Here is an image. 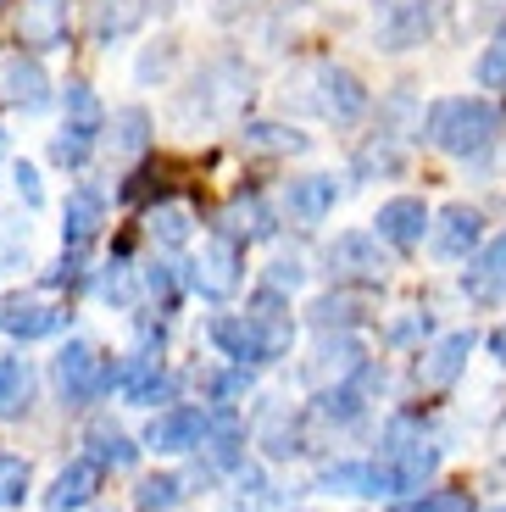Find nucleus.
Returning a JSON list of instances; mask_svg holds the SVG:
<instances>
[{"label":"nucleus","instance_id":"29","mask_svg":"<svg viewBox=\"0 0 506 512\" xmlns=\"http://www.w3.org/2000/svg\"><path fill=\"white\" fill-rule=\"evenodd\" d=\"M145 140H151V117H145L140 106H123V112L112 117V145L123 156H134V151H145Z\"/></svg>","mask_w":506,"mask_h":512},{"label":"nucleus","instance_id":"34","mask_svg":"<svg viewBox=\"0 0 506 512\" xmlns=\"http://www.w3.org/2000/svg\"><path fill=\"white\" fill-rule=\"evenodd\" d=\"M245 145L251 151H301V134L295 128H279V123H256V128H245Z\"/></svg>","mask_w":506,"mask_h":512},{"label":"nucleus","instance_id":"30","mask_svg":"<svg viewBox=\"0 0 506 512\" xmlns=\"http://www.w3.org/2000/svg\"><path fill=\"white\" fill-rule=\"evenodd\" d=\"M184 284H190V273H178V262H151L145 268V295H151L156 307H173L178 295H184Z\"/></svg>","mask_w":506,"mask_h":512},{"label":"nucleus","instance_id":"16","mask_svg":"<svg viewBox=\"0 0 506 512\" xmlns=\"http://www.w3.org/2000/svg\"><path fill=\"white\" fill-rule=\"evenodd\" d=\"M17 39L34 51H56L67 39V0H23L17 12Z\"/></svg>","mask_w":506,"mask_h":512},{"label":"nucleus","instance_id":"19","mask_svg":"<svg viewBox=\"0 0 506 512\" xmlns=\"http://www.w3.org/2000/svg\"><path fill=\"white\" fill-rule=\"evenodd\" d=\"M0 84H6V101L23 106V112H39L45 106V95H51V78H45V67L34 62V56H17V62H6V73H0Z\"/></svg>","mask_w":506,"mask_h":512},{"label":"nucleus","instance_id":"40","mask_svg":"<svg viewBox=\"0 0 506 512\" xmlns=\"http://www.w3.org/2000/svg\"><path fill=\"white\" fill-rule=\"evenodd\" d=\"M490 357H495V362H501V368H506V323H501V329L490 334Z\"/></svg>","mask_w":506,"mask_h":512},{"label":"nucleus","instance_id":"11","mask_svg":"<svg viewBox=\"0 0 506 512\" xmlns=\"http://www.w3.org/2000/svg\"><path fill=\"white\" fill-rule=\"evenodd\" d=\"M101 485H106L101 462H95V457H73L62 474H56V485L45 490V501H51V512H84V507H95Z\"/></svg>","mask_w":506,"mask_h":512},{"label":"nucleus","instance_id":"24","mask_svg":"<svg viewBox=\"0 0 506 512\" xmlns=\"http://www.w3.org/2000/svg\"><path fill=\"white\" fill-rule=\"evenodd\" d=\"M89 446H95L89 457L101 462V468H117V474L140 462V446H134V440H128L117 423H95V429H89Z\"/></svg>","mask_w":506,"mask_h":512},{"label":"nucleus","instance_id":"12","mask_svg":"<svg viewBox=\"0 0 506 512\" xmlns=\"http://www.w3.org/2000/svg\"><path fill=\"white\" fill-rule=\"evenodd\" d=\"M462 290L479 307H506V234H495L468 268H462Z\"/></svg>","mask_w":506,"mask_h":512},{"label":"nucleus","instance_id":"17","mask_svg":"<svg viewBox=\"0 0 506 512\" xmlns=\"http://www.w3.org/2000/svg\"><path fill=\"white\" fill-rule=\"evenodd\" d=\"M101 223H106V201H101V190H73L67 195V206H62V245L67 251H84V245H95V234H101Z\"/></svg>","mask_w":506,"mask_h":512},{"label":"nucleus","instance_id":"23","mask_svg":"<svg viewBox=\"0 0 506 512\" xmlns=\"http://www.w3.org/2000/svg\"><path fill=\"white\" fill-rule=\"evenodd\" d=\"M317 485L329 490V496H379V474H373V462H334L317 474Z\"/></svg>","mask_w":506,"mask_h":512},{"label":"nucleus","instance_id":"8","mask_svg":"<svg viewBox=\"0 0 506 512\" xmlns=\"http://www.w3.org/2000/svg\"><path fill=\"white\" fill-rule=\"evenodd\" d=\"M484 240V218L479 206H445L440 223H429V245L440 262H462V256H473Z\"/></svg>","mask_w":506,"mask_h":512},{"label":"nucleus","instance_id":"43","mask_svg":"<svg viewBox=\"0 0 506 512\" xmlns=\"http://www.w3.org/2000/svg\"><path fill=\"white\" fill-rule=\"evenodd\" d=\"M395 512H406V507H395Z\"/></svg>","mask_w":506,"mask_h":512},{"label":"nucleus","instance_id":"42","mask_svg":"<svg viewBox=\"0 0 506 512\" xmlns=\"http://www.w3.org/2000/svg\"><path fill=\"white\" fill-rule=\"evenodd\" d=\"M490 512H506V507H490Z\"/></svg>","mask_w":506,"mask_h":512},{"label":"nucleus","instance_id":"6","mask_svg":"<svg viewBox=\"0 0 506 512\" xmlns=\"http://www.w3.org/2000/svg\"><path fill=\"white\" fill-rule=\"evenodd\" d=\"M323 262H329V273L340 284H384V273H390L379 240H373V234H362V229L334 234V245L323 251Z\"/></svg>","mask_w":506,"mask_h":512},{"label":"nucleus","instance_id":"4","mask_svg":"<svg viewBox=\"0 0 506 512\" xmlns=\"http://www.w3.org/2000/svg\"><path fill=\"white\" fill-rule=\"evenodd\" d=\"M245 284V240L234 234H212L201 245V256L190 262V290H201L206 301H228V295Z\"/></svg>","mask_w":506,"mask_h":512},{"label":"nucleus","instance_id":"1","mask_svg":"<svg viewBox=\"0 0 506 512\" xmlns=\"http://www.w3.org/2000/svg\"><path fill=\"white\" fill-rule=\"evenodd\" d=\"M206 334H212V346L223 351L228 362H240V368H267V362H284L295 346V318L290 307H284L279 290H256L251 312H217L212 323H206Z\"/></svg>","mask_w":506,"mask_h":512},{"label":"nucleus","instance_id":"10","mask_svg":"<svg viewBox=\"0 0 506 512\" xmlns=\"http://www.w3.org/2000/svg\"><path fill=\"white\" fill-rule=\"evenodd\" d=\"M117 390H123V401H134V407H156V401L173 396V373L162 368V357L134 351V357L117 362Z\"/></svg>","mask_w":506,"mask_h":512},{"label":"nucleus","instance_id":"15","mask_svg":"<svg viewBox=\"0 0 506 512\" xmlns=\"http://www.w3.org/2000/svg\"><path fill=\"white\" fill-rule=\"evenodd\" d=\"M317 106H323V117H334V123H356V117L367 112V84L351 73V67H323L317 73Z\"/></svg>","mask_w":506,"mask_h":512},{"label":"nucleus","instance_id":"33","mask_svg":"<svg viewBox=\"0 0 506 512\" xmlns=\"http://www.w3.org/2000/svg\"><path fill=\"white\" fill-rule=\"evenodd\" d=\"M151 240L156 245H184L190 240V212H184V206H156L151 212Z\"/></svg>","mask_w":506,"mask_h":512},{"label":"nucleus","instance_id":"2","mask_svg":"<svg viewBox=\"0 0 506 512\" xmlns=\"http://www.w3.org/2000/svg\"><path fill=\"white\" fill-rule=\"evenodd\" d=\"M501 134V112L484 95H445L423 117V140L440 145L445 156H484Z\"/></svg>","mask_w":506,"mask_h":512},{"label":"nucleus","instance_id":"31","mask_svg":"<svg viewBox=\"0 0 506 512\" xmlns=\"http://www.w3.org/2000/svg\"><path fill=\"white\" fill-rule=\"evenodd\" d=\"M201 390L217 401V407H234V401L251 390V368H240V362H234V368H217V373H206V379H201Z\"/></svg>","mask_w":506,"mask_h":512},{"label":"nucleus","instance_id":"21","mask_svg":"<svg viewBox=\"0 0 506 512\" xmlns=\"http://www.w3.org/2000/svg\"><path fill=\"white\" fill-rule=\"evenodd\" d=\"M34 407V368L28 357H0V418H23Z\"/></svg>","mask_w":506,"mask_h":512},{"label":"nucleus","instance_id":"22","mask_svg":"<svg viewBox=\"0 0 506 512\" xmlns=\"http://www.w3.org/2000/svg\"><path fill=\"white\" fill-rule=\"evenodd\" d=\"M190 501V479L184 474H145L134 485V507L140 512H178Z\"/></svg>","mask_w":506,"mask_h":512},{"label":"nucleus","instance_id":"26","mask_svg":"<svg viewBox=\"0 0 506 512\" xmlns=\"http://www.w3.org/2000/svg\"><path fill=\"white\" fill-rule=\"evenodd\" d=\"M62 128H73V134H101V101H95V90L89 84H67V123Z\"/></svg>","mask_w":506,"mask_h":512},{"label":"nucleus","instance_id":"27","mask_svg":"<svg viewBox=\"0 0 506 512\" xmlns=\"http://www.w3.org/2000/svg\"><path fill=\"white\" fill-rule=\"evenodd\" d=\"M356 318H362V301H356V295H317V301H312V323L323 334L351 329Z\"/></svg>","mask_w":506,"mask_h":512},{"label":"nucleus","instance_id":"44","mask_svg":"<svg viewBox=\"0 0 506 512\" xmlns=\"http://www.w3.org/2000/svg\"><path fill=\"white\" fill-rule=\"evenodd\" d=\"M0 6H6V0H0Z\"/></svg>","mask_w":506,"mask_h":512},{"label":"nucleus","instance_id":"7","mask_svg":"<svg viewBox=\"0 0 506 512\" xmlns=\"http://www.w3.org/2000/svg\"><path fill=\"white\" fill-rule=\"evenodd\" d=\"M67 312L56 301H39V295H6L0 301V334H12V340H51L62 329Z\"/></svg>","mask_w":506,"mask_h":512},{"label":"nucleus","instance_id":"13","mask_svg":"<svg viewBox=\"0 0 506 512\" xmlns=\"http://www.w3.org/2000/svg\"><path fill=\"white\" fill-rule=\"evenodd\" d=\"M468 357H473V334L468 329L440 334V340L423 351V362H418V384L423 390H451V384L462 379V368H468Z\"/></svg>","mask_w":506,"mask_h":512},{"label":"nucleus","instance_id":"9","mask_svg":"<svg viewBox=\"0 0 506 512\" xmlns=\"http://www.w3.org/2000/svg\"><path fill=\"white\" fill-rule=\"evenodd\" d=\"M384 51H412L429 34V0H373Z\"/></svg>","mask_w":506,"mask_h":512},{"label":"nucleus","instance_id":"39","mask_svg":"<svg viewBox=\"0 0 506 512\" xmlns=\"http://www.w3.org/2000/svg\"><path fill=\"white\" fill-rule=\"evenodd\" d=\"M128 23H134V12H101V39L106 34H123Z\"/></svg>","mask_w":506,"mask_h":512},{"label":"nucleus","instance_id":"3","mask_svg":"<svg viewBox=\"0 0 506 512\" xmlns=\"http://www.w3.org/2000/svg\"><path fill=\"white\" fill-rule=\"evenodd\" d=\"M56 390L62 407H95L106 390H117V362H106L89 340H67L56 351Z\"/></svg>","mask_w":506,"mask_h":512},{"label":"nucleus","instance_id":"28","mask_svg":"<svg viewBox=\"0 0 506 512\" xmlns=\"http://www.w3.org/2000/svg\"><path fill=\"white\" fill-rule=\"evenodd\" d=\"M262 451L267 457H295L301 451V423L290 412H267L262 418Z\"/></svg>","mask_w":506,"mask_h":512},{"label":"nucleus","instance_id":"20","mask_svg":"<svg viewBox=\"0 0 506 512\" xmlns=\"http://www.w3.org/2000/svg\"><path fill=\"white\" fill-rule=\"evenodd\" d=\"M356 368H362V346H356L351 334H323L317 357L306 362V379L323 390V384H329V373H334V379H345V373H356Z\"/></svg>","mask_w":506,"mask_h":512},{"label":"nucleus","instance_id":"32","mask_svg":"<svg viewBox=\"0 0 506 512\" xmlns=\"http://www.w3.org/2000/svg\"><path fill=\"white\" fill-rule=\"evenodd\" d=\"M34 490V468L23 457H0V507H23Z\"/></svg>","mask_w":506,"mask_h":512},{"label":"nucleus","instance_id":"38","mask_svg":"<svg viewBox=\"0 0 506 512\" xmlns=\"http://www.w3.org/2000/svg\"><path fill=\"white\" fill-rule=\"evenodd\" d=\"M12 179H17V195H23L28 206H39V201H45V190H39V173H34L28 162H17V173H12Z\"/></svg>","mask_w":506,"mask_h":512},{"label":"nucleus","instance_id":"18","mask_svg":"<svg viewBox=\"0 0 506 512\" xmlns=\"http://www.w3.org/2000/svg\"><path fill=\"white\" fill-rule=\"evenodd\" d=\"M334 201H340V184H334L329 173L290 179V190H284V212H290L295 223H323L334 212Z\"/></svg>","mask_w":506,"mask_h":512},{"label":"nucleus","instance_id":"36","mask_svg":"<svg viewBox=\"0 0 506 512\" xmlns=\"http://www.w3.org/2000/svg\"><path fill=\"white\" fill-rule=\"evenodd\" d=\"M406 512H473V496L468 490H429V496H418Z\"/></svg>","mask_w":506,"mask_h":512},{"label":"nucleus","instance_id":"37","mask_svg":"<svg viewBox=\"0 0 506 512\" xmlns=\"http://www.w3.org/2000/svg\"><path fill=\"white\" fill-rule=\"evenodd\" d=\"M429 329H434V323H429V312H412V318L390 323V334H384V340H390V346H412V340H423Z\"/></svg>","mask_w":506,"mask_h":512},{"label":"nucleus","instance_id":"25","mask_svg":"<svg viewBox=\"0 0 506 512\" xmlns=\"http://www.w3.org/2000/svg\"><path fill=\"white\" fill-rule=\"evenodd\" d=\"M273 229H279V223H273L262 195H240V201H234V229H228L234 240H267Z\"/></svg>","mask_w":506,"mask_h":512},{"label":"nucleus","instance_id":"41","mask_svg":"<svg viewBox=\"0 0 506 512\" xmlns=\"http://www.w3.org/2000/svg\"><path fill=\"white\" fill-rule=\"evenodd\" d=\"M0 151H6V134H0Z\"/></svg>","mask_w":506,"mask_h":512},{"label":"nucleus","instance_id":"5","mask_svg":"<svg viewBox=\"0 0 506 512\" xmlns=\"http://www.w3.org/2000/svg\"><path fill=\"white\" fill-rule=\"evenodd\" d=\"M217 412L212 407H162L151 423H145V451H156V457H190V451L206 446V435H212Z\"/></svg>","mask_w":506,"mask_h":512},{"label":"nucleus","instance_id":"35","mask_svg":"<svg viewBox=\"0 0 506 512\" xmlns=\"http://www.w3.org/2000/svg\"><path fill=\"white\" fill-rule=\"evenodd\" d=\"M479 90H506V28L484 45V56H479Z\"/></svg>","mask_w":506,"mask_h":512},{"label":"nucleus","instance_id":"14","mask_svg":"<svg viewBox=\"0 0 506 512\" xmlns=\"http://www.w3.org/2000/svg\"><path fill=\"white\" fill-rule=\"evenodd\" d=\"M379 240L395 245V251H418L423 234H429V206L418 201V195H395V201L379 206Z\"/></svg>","mask_w":506,"mask_h":512}]
</instances>
